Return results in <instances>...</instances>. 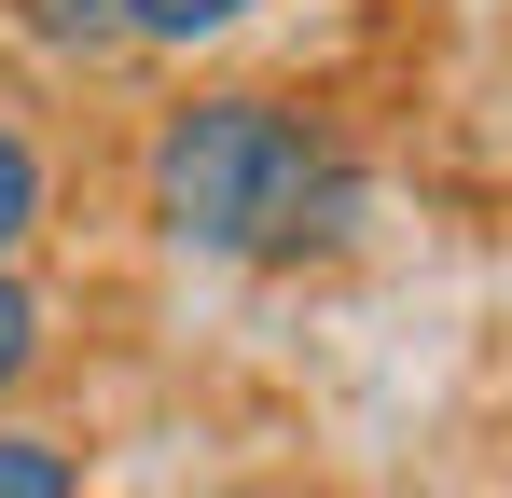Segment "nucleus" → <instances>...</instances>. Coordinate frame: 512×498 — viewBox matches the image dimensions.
Listing matches in <instances>:
<instances>
[{
	"instance_id": "obj_1",
	"label": "nucleus",
	"mask_w": 512,
	"mask_h": 498,
	"mask_svg": "<svg viewBox=\"0 0 512 498\" xmlns=\"http://www.w3.org/2000/svg\"><path fill=\"white\" fill-rule=\"evenodd\" d=\"M139 208L167 222V249H208V263H305L360 222V166L305 97L208 83L139 139Z\"/></svg>"
},
{
	"instance_id": "obj_2",
	"label": "nucleus",
	"mask_w": 512,
	"mask_h": 498,
	"mask_svg": "<svg viewBox=\"0 0 512 498\" xmlns=\"http://www.w3.org/2000/svg\"><path fill=\"white\" fill-rule=\"evenodd\" d=\"M42 222H56V153H42V139H28V125L0 111V263L42 236Z\"/></svg>"
},
{
	"instance_id": "obj_3",
	"label": "nucleus",
	"mask_w": 512,
	"mask_h": 498,
	"mask_svg": "<svg viewBox=\"0 0 512 498\" xmlns=\"http://www.w3.org/2000/svg\"><path fill=\"white\" fill-rule=\"evenodd\" d=\"M0 498H84V443L70 429H0Z\"/></svg>"
},
{
	"instance_id": "obj_4",
	"label": "nucleus",
	"mask_w": 512,
	"mask_h": 498,
	"mask_svg": "<svg viewBox=\"0 0 512 498\" xmlns=\"http://www.w3.org/2000/svg\"><path fill=\"white\" fill-rule=\"evenodd\" d=\"M14 28L56 56H97V42H125V0H14Z\"/></svg>"
},
{
	"instance_id": "obj_5",
	"label": "nucleus",
	"mask_w": 512,
	"mask_h": 498,
	"mask_svg": "<svg viewBox=\"0 0 512 498\" xmlns=\"http://www.w3.org/2000/svg\"><path fill=\"white\" fill-rule=\"evenodd\" d=\"M42 346H56V319H42V291H28V277L0 263V402H14V388L42 374Z\"/></svg>"
},
{
	"instance_id": "obj_6",
	"label": "nucleus",
	"mask_w": 512,
	"mask_h": 498,
	"mask_svg": "<svg viewBox=\"0 0 512 498\" xmlns=\"http://www.w3.org/2000/svg\"><path fill=\"white\" fill-rule=\"evenodd\" d=\"M263 0H125V42H222V28H250Z\"/></svg>"
}]
</instances>
